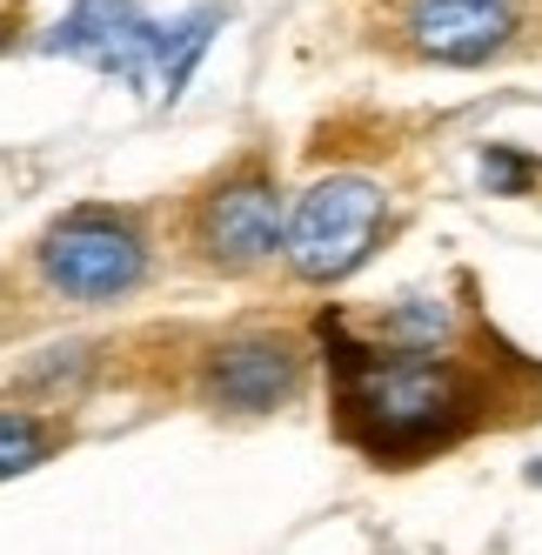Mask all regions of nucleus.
I'll return each instance as SVG.
<instances>
[{
	"instance_id": "nucleus-3",
	"label": "nucleus",
	"mask_w": 542,
	"mask_h": 555,
	"mask_svg": "<svg viewBox=\"0 0 542 555\" xmlns=\"http://www.w3.org/2000/svg\"><path fill=\"white\" fill-rule=\"evenodd\" d=\"M141 274H147L141 228L107 215V208H74L41 242V282L61 301H114V295H128Z\"/></svg>"
},
{
	"instance_id": "nucleus-9",
	"label": "nucleus",
	"mask_w": 542,
	"mask_h": 555,
	"mask_svg": "<svg viewBox=\"0 0 542 555\" xmlns=\"http://www.w3.org/2000/svg\"><path fill=\"white\" fill-rule=\"evenodd\" d=\"M449 341V308L429 295H409L382 314V348H409V354H442Z\"/></svg>"
},
{
	"instance_id": "nucleus-12",
	"label": "nucleus",
	"mask_w": 542,
	"mask_h": 555,
	"mask_svg": "<svg viewBox=\"0 0 542 555\" xmlns=\"http://www.w3.org/2000/svg\"><path fill=\"white\" fill-rule=\"evenodd\" d=\"M529 482H542V462H535V468H529Z\"/></svg>"
},
{
	"instance_id": "nucleus-1",
	"label": "nucleus",
	"mask_w": 542,
	"mask_h": 555,
	"mask_svg": "<svg viewBox=\"0 0 542 555\" xmlns=\"http://www.w3.org/2000/svg\"><path fill=\"white\" fill-rule=\"evenodd\" d=\"M335 409L348 442H362L382 462H409L462 428L469 388L442 354L335 341Z\"/></svg>"
},
{
	"instance_id": "nucleus-11",
	"label": "nucleus",
	"mask_w": 542,
	"mask_h": 555,
	"mask_svg": "<svg viewBox=\"0 0 542 555\" xmlns=\"http://www.w3.org/2000/svg\"><path fill=\"white\" fill-rule=\"evenodd\" d=\"M482 181H489V188H522V181H529V162H522V154L489 147V154H482Z\"/></svg>"
},
{
	"instance_id": "nucleus-8",
	"label": "nucleus",
	"mask_w": 542,
	"mask_h": 555,
	"mask_svg": "<svg viewBox=\"0 0 542 555\" xmlns=\"http://www.w3.org/2000/svg\"><path fill=\"white\" fill-rule=\"evenodd\" d=\"M221 21H228L221 8H188L181 21H162V67H154V81H162L168 101L195 81V61L215 48V27H221Z\"/></svg>"
},
{
	"instance_id": "nucleus-10",
	"label": "nucleus",
	"mask_w": 542,
	"mask_h": 555,
	"mask_svg": "<svg viewBox=\"0 0 542 555\" xmlns=\"http://www.w3.org/2000/svg\"><path fill=\"white\" fill-rule=\"evenodd\" d=\"M54 449V428L41 415H21V409H0V482H14V475L41 468Z\"/></svg>"
},
{
	"instance_id": "nucleus-4",
	"label": "nucleus",
	"mask_w": 542,
	"mask_h": 555,
	"mask_svg": "<svg viewBox=\"0 0 542 555\" xmlns=\"http://www.w3.org/2000/svg\"><path fill=\"white\" fill-rule=\"evenodd\" d=\"M61 61H81L107 81L141 88L154 67H162V21H147L134 0H74L67 21L41 41Z\"/></svg>"
},
{
	"instance_id": "nucleus-6",
	"label": "nucleus",
	"mask_w": 542,
	"mask_h": 555,
	"mask_svg": "<svg viewBox=\"0 0 542 555\" xmlns=\"http://www.w3.org/2000/svg\"><path fill=\"white\" fill-rule=\"evenodd\" d=\"M301 382V354L282 335H242L208 354V402L235 415H268L282 409Z\"/></svg>"
},
{
	"instance_id": "nucleus-5",
	"label": "nucleus",
	"mask_w": 542,
	"mask_h": 555,
	"mask_svg": "<svg viewBox=\"0 0 542 555\" xmlns=\"http://www.w3.org/2000/svg\"><path fill=\"white\" fill-rule=\"evenodd\" d=\"M282 242H288V208H282L275 181L248 175V181H228V188L208 194V208H202V248H208V261L255 268V261L275 255Z\"/></svg>"
},
{
	"instance_id": "nucleus-2",
	"label": "nucleus",
	"mask_w": 542,
	"mask_h": 555,
	"mask_svg": "<svg viewBox=\"0 0 542 555\" xmlns=\"http://www.w3.org/2000/svg\"><path fill=\"white\" fill-rule=\"evenodd\" d=\"M382 208H389V194H382L369 175H328L315 181L295 202L288 215V268L301 282H341L348 268H362V255L375 248V228H382Z\"/></svg>"
},
{
	"instance_id": "nucleus-7",
	"label": "nucleus",
	"mask_w": 542,
	"mask_h": 555,
	"mask_svg": "<svg viewBox=\"0 0 542 555\" xmlns=\"http://www.w3.org/2000/svg\"><path fill=\"white\" fill-rule=\"evenodd\" d=\"M516 27V0H409V41L449 61V67H476L489 61Z\"/></svg>"
}]
</instances>
